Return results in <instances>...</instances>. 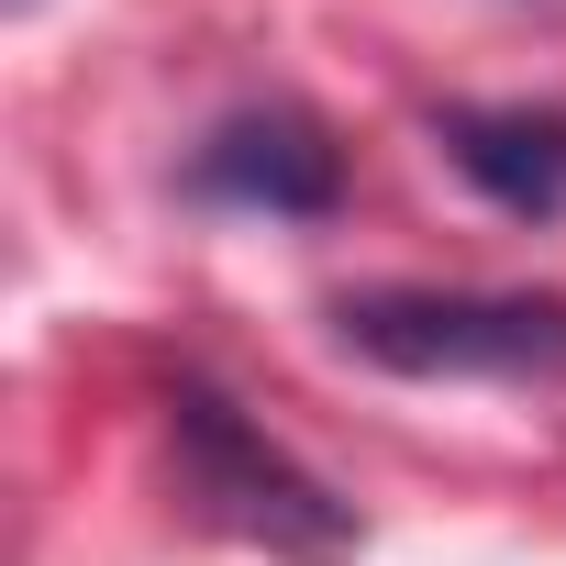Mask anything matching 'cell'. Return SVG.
<instances>
[{
    "mask_svg": "<svg viewBox=\"0 0 566 566\" xmlns=\"http://www.w3.org/2000/svg\"><path fill=\"white\" fill-rule=\"evenodd\" d=\"M167 455H178V500L211 533H233V544H255L277 566H345L356 555V511L290 444H266L211 378H178L167 389Z\"/></svg>",
    "mask_w": 566,
    "mask_h": 566,
    "instance_id": "6da1fadb",
    "label": "cell"
},
{
    "mask_svg": "<svg viewBox=\"0 0 566 566\" xmlns=\"http://www.w3.org/2000/svg\"><path fill=\"white\" fill-rule=\"evenodd\" d=\"M334 334L389 378H566L555 290H345Z\"/></svg>",
    "mask_w": 566,
    "mask_h": 566,
    "instance_id": "7a4b0ae2",
    "label": "cell"
},
{
    "mask_svg": "<svg viewBox=\"0 0 566 566\" xmlns=\"http://www.w3.org/2000/svg\"><path fill=\"white\" fill-rule=\"evenodd\" d=\"M189 189L222 211H266V222H323L345 200V145L312 112H233L200 134Z\"/></svg>",
    "mask_w": 566,
    "mask_h": 566,
    "instance_id": "3957f363",
    "label": "cell"
},
{
    "mask_svg": "<svg viewBox=\"0 0 566 566\" xmlns=\"http://www.w3.org/2000/svg\"><path fill=\"white\" fill-rule=\"evenodd\" d=\"M433 145L455 156V178L478 200H500L511 222H566V112H489V101H455L433 112Z\"/></svg>",
    "mask_w": 566,
    "mask_h": 566,
    "instance_id": "277c9868",
    "label": "cell"
}]
</instances>
